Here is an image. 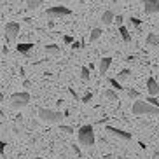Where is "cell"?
Segmentation results:
<instances>
[{"label":"cell","instance_id":"obj_1","mask_svg":"<svg viewBox=\"0 0 159 159\" xmlns=\"http://www.w3.org/2000/svg\"><path fill=\"white\" fill-rule=\"evenodd\" d=\"M77 140L82 147H93L96 138H94V128L91 124H84L77 131Z\"/></svg>","mask_w":159,"mask_h":159},{"label":"cell","instance_id":"obj_2","mask_svg":"<svg viewBox=\"0 0 159 159\" xmlns=\"http://www.w3.org/2000/svg\"><path fill=\"white\" fill-rule=\"evenodd\" d=\"M131 112L135 116H159V108L147 103L145 100H136L131 107Z\"/></svg>","mask_w":159,"mask_h":159},{"label":"cell","instance_id":"obj_3","mask_svg":"<svg viewBox=\"0 0 159 159\" xmlns=\"http://www.w3.org/2000/svg\"><path fill=\"white\" fill-rule=\"evenodd\" d=\"M65 114L60 112V110H52V108H39V119L42 122H47V124H56V122L63 121Z\"/></svg>","mask_w":159,"mask_h":159},{"label":"cell","instance_id":"obj_4","mask_svg":"<svg viewBox=\"0 0 159 159\" xmlns=\"http://www.w3.org/2000/svg\"><path fill=\"white\" fill-rule=\"evenodd\" d=\"M30 93L26 91H21V93H14L11 96V107L12 108H23L30 103Z\"/></svg>","mask_w":159,"mask_h":159},{"label":"cell","instance_id":"obj_5","mask_svg":"<svg viewBox=\"0 0 159 159\" xmlns=\"http://www.w3.org/2000/svg\"><path fill=\"white\" fill-rule=\"evenodd\" d=\"M19 32H21V26L19 23H14V21H11V23L5 25V39H7V42H16V39H18Z\"/></svg>","mask_w":159,"mask_h":159},{"label":"cell","instance_id":"obj_6","mask_svg":"<svg viewBox=\"0 0 159 159\" xmlns=\"http://www.w3.org/2000/svg\"><path fill=\"white\" fill-rule=\"evenodd\" d=\"M70 14L72 11L65 5H52L46 11V16H49V18H63V16H70Z\"/></svg>","mask_w":159,"mask_h":159},{"label":"cell","instance_id":"obj_7","mask_svg":"<svg viewBox=\"0 0 159 159\" xmlns=\"http://www.w3.org/2000/svg\"><path fill=\"white\" fill-rule=\"evenodd\" d=\"M105 131H108L110 135L117 136V138H121V140H124V142H129L131 138H133V136H131V133H129V131H124V129H121V128L105 126Z\"/></svg>","mask_w":159,"mask_h":159},{"label":"cell","instance_id":"obj_8","mask_svg":"<svg viewBox=\"0 0 159 159\" xmlns=\"http://www.w3.org/2000/svg\"><path fill=\"white\" fill-rule=\"evenodd\" d=\"M143 11L147 14H157L159 12V0H142Z\"/></svg>","mask_w":159,"mask_h":159},{"label":"cell","instance_id":"obj_9","mask_svg":"<svg viewBox=\"0 0 159 159\" xmlns=\"http://www.w3.org/2000/svg\"><path fill=\"white\" fill-rule=\"evenodd\" d=\"M110 65H112V58H110V56H105V58H102V60H100L98 72H100V75H102V77H103V75H107Z\"/></svg>","mask_w":159,"mask_h":159},{"label":"cell","instance_id":"obj_10","mask_svg":"<svg viewBox=\"0 0 159 159\" xmlns=\"http://www.w3.org/2000/svg\"><path fill=\"white\" fill-rule=\"evenodd\" d=\"M147 93H149V96H157L159 94V84L157 80L152 79V77L147 80Z\"/></svg>","mask_w":159,"mask_h":159},{"label":"cell","instance_id":"obj_11","mask_svg":"<svg viewBox=\"0 0 159 159\" xmlns=\"http://www.w3.org/2000/svg\"><path fill=\"white\" fill-rule=\"evenodd\" d=\"M16 51L25 54V56H30V52L33 51V44L32 42H19L18 46H16Z\"/></svg>","mask_w":159,"mask_h":159},{"label":"cell","instance_id":"obj_12","mask_svg":"<svg viewBox=\"0 0 159 159\" xmlns=\"http://www.w3.org/2000/svg\"><path fill=\"white\" fill-rule=\"evenodd\" d=\"M26 2V9L28 11H37L40 9V5H44V0H25Z\"/></svg>","mask_w":159,"mask_h":159},{"label":"cell","instance_id":"obj_13","mask_svg":"<svg viewBox=\"0 0 159 159\" xmlns=\"http://www.w3.org/2000/svg\"><path fill=\"white\" fill-rule=\"evenodd\" d=\"M44 49H46V52L49 54V56H58V54L61 52L60 46H56V44H47Z\"/></svg>","mask_w":159,"mask_h":159},{"label":"cell","instance_id":"obj_14","mask_svg":"<svg viewBox=\"0 0 159 159\" xmlns=\"http://www.w3.org/2000/svg\"><path fill=\"white\" fill-rule=\"evenodd\" d=\"M114 19H116V14H114L112 11H105V12H103V16H102L103 25H112Z\"/></svg>","mask_w":159,"mask_h":159},{"label":"cell","instance_id":"obj_15","mask_svg":"<svg viewBox=\"0 0 159 159\" xmlns=\"http://www.w3.org/2000/svg\"><path fill=\"white\" fill-rule=\"evenodd\" d=\"M129 75H131V70L129 68H124V70H121V72H117V75H116V79L119 80V82H124V80H128L129 79Z\"/></svg>","mask_w":159,"mask_h":159},{"label":"cell","instance_id":"obj_16","mask_svg":"<svg viewBox=\"0 0 159 159\" xmlns=\"http://www.w3.org/2000/svg\"><path fill=\"white\" fill-rule=\"evenodd\" d=\"M119 33H121V39L126 44L131 42V33H129V30H128V26H119Z\"/></svg>","mask_w":159,"mask_h":159},{"label":"cell","instance_id":"obj_17","mask_svg":"<svg viewBox=\"0 0 159 159\" xmlns=\"http://www.w3.org/2000/svg\"><path fill=\"white\" fill-rule=\"evenodd\" d=\"M145 42H147V46H159V35H156V33H149L147 39H145Z\"/></svg>","mask_w":159,"mask_h":159},{"label":"cell","instance_id":"obj_18","mask_svg":"<svg viewBox=\"0 0 159 159\" xmlns=\"http://www.w3.org/2000/svg\"><path fill=\"white\" fill-rule=\"evenodd\" d=\"M103 30L102 28H93L91 30V33H89V42H94V40H98L100 37H102Z\"/></svg>","mask_w":159,"mask_h":159},{"label":"cell","instance_id":"obj_19","mask_svg":"<svg viewBox=\"0 0 159 159\" xmlns=\"http://www.w3.org/2000/svg\"><path fill=\"white\" fill-rule=\"evenodd\" d=\"M80 79L84 80V82H88V80L91 79V72H89L88 66H82V68H80Z\"/></svg>","mask_w":159,"mask_h":159},{"label":"cell","instance_id":"obj_20","mask_svg":"<svg viewBox=\"0 0 159 159\" xmlns=\"http://www.w3.org/2000/svg\"><path fill=\"white\" fill-rule=\"evenodd\" d=\"M108 82H110V86H112L114 89H117V91H121V89H122V84L116 79V77H110V79H108Z\"/></svg>","mask_w":159,"mask_h":159},{"label":"cell","instance_id":"obj_21","mask_svg":"<svg viewBox=\"0 0 159 159\" xmlns=\"http://www.w3.org/2000/svg\"><path fill=\"white\" fill-rule=\"evenodd\" d=\"M105 96H107L108 100H112V102L117 100V93L114 91V89H107V91H105Z\"/></svg>","mask_w":159,"mask_h":159},{"label":"cell","instance_id":"obj_22","mask_svg":"<svg viewBox=\"0 0 159 159\" xmlns=\"http://www.w3.org/2000/svg\"><path fill=\"white\" fill-rule=\"evenodd\" d=\"M126 93H128V96H129L131 100H138V96H140V93H138L136 89H128Z\"/></svg>","mask_w":159,"mask_h":159},{"label":"cell","instance_id":"obj_23","mask_svg":"<svg viewBox=\"0 0 159 159\" xmlns=\"http://www.w3.org/2000/svg\"><path fill=\"white\" fill-rule=\"evenodd\" d=\"M128 21H129V25H133V26H136V28H138V26L142 25V21H140L138 18H135V16H131V18L128 19Z\"/></svg>","mask_w":159,"mask_h":159},{"label":"cell","instance_id":"obj_24","mask_svg":"<svg viewBox=\"0 0 159 159\" xmlns=\"http://www.w3.org/2000/svg\"><path fill=\"white\" fill-rule=\"evenodd\" d=\"M60 131H63V133H68V135H70V133H74V128H72V126H65V124H61V126H60Z\"/></svg>","mask_w":159,"mask_h":159},{"label":"cell","instance_id":"obj_25","mask_svg":"<svg viewBox=\"0 0 159 159\" xmlns=\"http://www.w3.org/2000/svg\"><path fill=\"white\" fill-rule=\"evenodd\" d=\"M91 100H93V94H91V93H88V94L82 96V103H89Z\"/></svg>","mask_w":159,"mask_h":159},{"label":"cell","instance_id":"obj_26","mask_svg":"<svg viewBox=\"0 0 159 159\" xmlns=\"http://www.w3.org/2000/svg\"><path fill=\"white\" fill-rule=\"evenodd\" d=\"M114 21H116V23L119 25V26H122V21H124V18H122L121 14H117V16H116V19H114Z\"/></svg>","mask_w":159,"mask_h":159},{"label":"cell","instance_id":"obj_27","mask_svg":"<svg viewBox=\"0 0 159 159\" xmlns=\"http://www.w3.org/2000/svg\"><path fill=\"white\" fill-rule=\"evenodd\" d=\"M5 154V142L0 140V156H4Z\"/></svg>","mask_w":159,"mask_h":159},{"label":"cell","instance_id":"obj_28","mask_svg":"<svg viewBox=\"0 0 159 159\" xmlns=\"http://www.w3.org/2000/svg\"><path fill=\"white\" fill-rule=\"evenodd\" d=\"M72 149H74V152H75V154H77V156H80V149H79V145H72Z\"/></svg>","mask_w":159,"mask_h":159},{"label":"cell","instance_id":"obj_29","mask_svg":"<svg viewBox=\"0 0 159 159\" xmlns=\"http://www.w3.org/2000/svg\"><path fill=\"white\" fill-rule=\"evenodd\" d=\"M65 42L66 44H74V39H72L70 35H65Z\"/></svg>","mask_w":159,"mask_h":159}]
</instances>
